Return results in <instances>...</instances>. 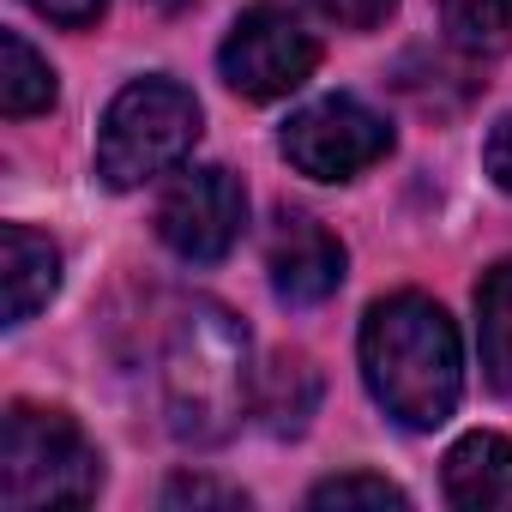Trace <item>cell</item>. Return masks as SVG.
Returning <instances> with one entry per match:
<instances>
[{
    "instance_id": "cell-13",
    "label": "cell",
    "mask_w": 512,
    "mask_h": 512,
    "mask_svg": "<svg viewBox=\"0 0 512 512\" xmlns=\"http://www.w3.org/2000/svg\"><path fill=\"white\" fill-rule=\"evenodd\" d=\"M0 109H7L13 121L55 109V73L19 31L0 37Z\"/></svg>"
},
{
    "instance_id": "cell-14",
    "label": "cell",
    "mask_w": 512,
    "mask_h": 512,
    "mask_svg": "<svg viewBox=\"0 0 512 512\" xmlns=\"http://www.w3.org/2000/svg\"><path fill=\"white\" fill-rule=\"evenodd\" d=\"M446 37L470 55H506L512 49V0H440Z\"/></svg>"
},
{
    "instance_id": "cell-8",
    "label": "cell",
    "mask_w": 512,
    "mask_h": 512,
    "mask_svg": "<svg viewBox=\"0 0 512 512\" xmlns=\"http://www.w3.org/2000/svg\"><path fill=\"white\" fill-rule=\"evenodd\" d=\"M266 272H272L278 302L314 308V302H326V296L344 284V241H338L326 223H314V217H290V223L278 229V241H272Z\"/></svg>"
},
{
    "instance_id": "cell-2",
    "label": "cell",
    "mask_w": 512,
    "mask_h": 512,
    "mask_svg": "<svg viewBox=\"0 0 512 512\" xmlns=\"http://www.w3.org/2000/svg\"><path fill=\"white\" fill-rule=\"evenodd\" d=\"M157 380H163L169 434L193 446L223 440L247 410V332L223 308L193 302L163 344Z\"/></svg>"
},
{
    "instance_id": "cell-5",
    "label": "cell",
    "mask_w": 512,
    "mask_h": 512,
    "mask_svg": "<svg viewBox=\"0 0 512 512\" xmlns=\"http://www.w3.org/2000/svg\"><path fill=\"white\" fill-rule=\"evenodd\" d=\"M217 67L235 97L272 103V97H290L296 85H308V73L320 67V43H314V31H302V19L290 7H247L223 37Z\"/></svg>"
},
{
    "instance_id": "cell-12",
    "label": "cell",
    "mask_w": 512,
    "mask_h": 512,
    "mask_svg": "<svg viewBox=\"0 0 512 512\" xmlns=\"http://www.w3.org/2000/svg\"><path fill=\"white\" fill-rule=\"evenodd\" d=\"M320 404V374L308 356H278L260 380V392H253V410H260V422L272 434H302L308 416Z\"/></svg>"
},
{
    "instance_id": "cell-17",
    "label": "cell",
    "mask_w": 512,
    "mask_h": 512,
    "mask_svg": "<svg viewBox=\"0 0 512 512\" xmlns=\"http://www.w3.org/2000/svg\"><path fill=\"white\" fill-rule=\"evenodd\" d=\"M314 7H320V19H332L338 31H374V25L392 19L398 0H314Z\"/></svg>"
},
{
    "instance_id": "cell-15",
    "label": "cell",
    "mask_w": 512,
    "mask_h": 512,
    "mask_svg": "<svg viewBox=\"0 0 512 512\" xmlns=\"http://www.w3.org/2000/svg\"><path fill=\"white\" fill-rule=\"evenodd\" d=\"M308 506H410V494L386 476H368V470H350V476H332L308 494Z\"/></svg>"
},
{
    "instance_id": "cell-4",
    "label": "cell",
    "mask_w": 512,
    "mask_h": 512,
    "mask_svg": "<svg viewBox=\"0 0 512 512\" xmlns=\"http://www.w3.org/2000/svg\"><path fill=\"white\" fill-rule=\"evenodd\" d=\"M199 139V103L175 79H133L115 91L103 133H97V175L109 187H145L151 175L175 169Z\"/></svg>"
},
{
    "instance_id": "cell-9",
    "label": "cell",
    "mask_w": 512,
    "mask_h": 512,
    "mask_svg": "<svg viewBox=\"0 0 512 512\" xmlns=\"http://www.w3.org/2000/svg\"><path fill=\"white\" fill-rule=\"evenodd\" d=\"M0 290H7V326H25L61 290V253L31 223L0 229Z\"/></svg>"
},
{
    "instance_id": "cell-19",
    "label": "cell",
    "mask_w": 512,
    "mask_h": 512,
    "mask_svg": "<svg viewBox=\"0 0 512 512\" xmlns=\"http://www.w3.org/2000/svg\"><path fill=\"white\" fill-rule=\"evenodd\" d=\"M31 7H37L43 19H55V25H67V31H79V25H97V13L109 7V0H31Z\"/></svg>"
},
{
    "instance_id": "cell-11",
    "label": "cell",
    "mask_w": 512,
    "mask_h": 512,
    "mask_svg": "<svg viewBox=\"0 0 512 512\" xmlns=\"http://www.w3.org/2000/svg\"><path fill=\"white\" fill-rule=\"evenodd\" d=\"M476 350H482L488 386L512 398V260H500L476 284Z\"/></svg>"
},
{
    "instance_id": "cell-10",
    "label": "cell",
    "mask_w": 512,
    "mask_h": 512,
    "mask_svg": "<svg viewBox=\"0 0 512 512\" xmlns=\"http://www.w3.org/2000/svg\"><path fill=\"white\" fill-rule=\"evenodd\" d=\"M440 482H446V500L452 506H500L512 494V440L506 434H488V428L464 434L446 452Z\"/></svg>"
},
{
    "instance_id": "cell-16",
    "label": "cell",
    "mask_w": 512,
    "mask_h": 512,
    "mask_svg": "<svg viewBox=\"0 0 512 512\" xmlns=\"http://www.w3.org/2000/svg\"><path fill=\"white\" fill-rule=\"evenodd\" d=\"M163 506H247V494L229 482H211V476H175L163 488Z\"/></svg>"
},
{
    "instance_id": "cell-7",
    "label": "cell",
    "mask_w": 512,
    "mask_h": 512,
    "mask_svg": "<svg viewBox=\"0 0 512 512\" xmlns=\"http://www.w3.org/2000/svg\"><path fill=\"white\" fill-rule=\"evenodd\" d=\"M241 223H247V193L229 169L205 163V169H181L157 205V235L169 253L193 266H211L241 241Z\"/></svg>"
},
{
    "instance_id": "cell-3",
    "label": "cell",
    "mask_w": 512,
    "mask_h": 512,
    "mask_svg": "<svg viewBox=\"0 0 512 512\" xmlns=\"http://www.w3.org/2000/svg\"><path fill=\"white\" fill-rule=\"evenodd\" d=\"M103 458L67 410L13 404L0 428V500L13 512L37 506H85L97 500Z\"/></svg>"
},
{
    "instance_id": "cell-18",
    "label": "cell",
    "mask_w": 512,
    "mask_h": 512,
    "mask_svg": "<svg viewBox=\"0 0 512 512\" xmlns=\"http://www.w3.org/2000/svg\"><path fill=\"white\" fill-rule=\"evenodd\" d=\"M482 163H488L494 187H506V193H512V115H506V121H494V133H488V145H482Z\"/></svg>"
},
{
    "instance_id": "cell-1",
    "label": "cell",
    "mask_w": 512,
    "mask_h": 512,
    "mask_svg": "<svg viewBox=\"0 0 512 512\" xmlns=\"http://www.w3.org/2000/svg\"><path fill=\"white\" fill-rule=\"evenodd\" d=\"M362 380L404 428H440L464 392L458 326L428 296H386L362 320Z\"/></svg>"
},
{
    "instance_id": "cell-6",
    "label": "cell",
    "mask_w": 512,
    "mask_h": 512,
    "mask_svg": "<svg viewBox=\"0 0 512 512\" xmlns=\"http://www.w3.org/2000/svg\"><path fill=\"white\" fill-rule=\"evenodd\" d=\"M386 151H392L386 115H374L356 97H320L284 121V157L314 181H350L374 169Z\"/></svg>"
}]
</instances>
